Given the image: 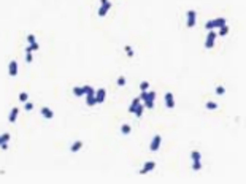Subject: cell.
<instances>
[{"label":"cell","mask_w":246,"mask_h":184,"mask_svg":"<svg viewBox=\"0 0 246 184\" xmlns=\"http://www.w3.org/2000/svg\"><path fill=\"white\" fill-rule=\"evenodd\" d=\"M26 62H33V56H32V52L30 51H26Z\"/></svg>","instance_id":"f546056e"},{"label":"cell","mask_w":246,"mask_h":184,"mask_svg":"<svg viewBox=\"0 0 246 184\" xmlns=\"http://www.w3.org/2000/svg\"><path fill=\"white\" fill-rule=\"evenodd\" d=\"M148 89H149V83H148V81H141L140 83V91L143 92V91H148Z\"/></svg>","instance_id":"4316f807"},{"label":"cell","mask_w":246,"mask_h":184,"mask_svg":"<svg viewBox=\"0 0 246 184\" xmlns=\"http://www.w3.org/2000/svg\"><path fill=\"white\" fill-rule=\"evenodd\" d=\"M95 91L94 92H89V94H86V105L87 106H94V105H97V102H95Z\"/></svg>","instance_id":"8fae6325"},{"label":"cell","mask_w":246,"mask_h":184,"mask_svg":"<svg viewBox=\"0 0 246 184\" xmlns=\"http://www.w3.org/2000/svg\"><path fill=\"white\" fill-rule=\"evenodd\" d=\"M0 148H2L3 151H6V149H8V143H2V145H0Z\"/></svg>","instance_id":"836d02e7"},{"label":"cell","mask_w":246,"mask_h":184,"mask_svg":"<svg viewBox=\"0 0 246 184\" xmlns=\"http://www.w3.org/2000/svg\"><path fill=\"white\" fill-rule=\"evenodd\" d=\"M81 148H83V141H81V140H76V141L70 146V151H72V152H78V151H81Z\"/></svg>","instance_id":"5bb4252c"},{"label":"cell","mask_w":246,"mask_h":184,"mask_svg":"<svg viewBox=\"0 0 246 184\" xmlns=\"http://www.w3.org/2000/svg\"><path fill=\"white\" fill-rule=\"evenodd\" d=\"M10 138H11L10 133H2V135H0V145H2V143H8Z\"/></svg>","instance_id":"44dd1931"},{"label":"cell","mask_w":246,"mask_h":184,"mask_svg":"<svg viewBox=\"0 0 246 184\" xmlns=\"http://www.w3.org/2000/svg\"><path fill=\"white\" fill-rule=\"evenodd\" d=\"M200 168H202V162H200V160H192V170L198 172Z\"/></svg>","instance_id":"7402d4cb"},{"label":"cell","mask_w":246,"mask_h":184,"mask_svg":"<svg viewBox=\"0 0 246 184\" xmlns=\"http://www.w3.org/2000/svg\"><path fill=\"white\" fill-rule=\"evenodd\" d=\"M73 95H75V97H83V95H84V92H83V88H79V86L73 88Z\"/></svg>","instance_id":"ffe728a7"},{"label":"cell","mask_w":246,"mask_h":184,"mask_svg":"<svg viewBox=\"0 0 246 184\" xmlns=\"http://www.w3.org/2000/svg\"><path fill=\"white\" fill-rule=\"evenodd\" d=\"M110 8H111V2L108 0V2H105V3H102V5H100V8H99V11H97V14H99L100 18H103V16H106V13L110 11Z\"/></svg>","instance_id":"ba28073f"},{"label":"cell","mask_w":246,"mask_h":184,"mask_svg":"<svg viewBox=\"0 0 246 184\" xmlns=\"http://www.w3.org/2000/svg\"><path fill=\"white\" fill-rule=\"evenodd\" d=\"M164 100H165V106H167V108H170V110L175 108V97L171 92H165Z\"/></svg>","instance_id":"8992f818"},{"label":"cell","mask_w":246,"mask_h":184,"mask_svg":"<svg viewBox=\"0 0 246 184\" xmlns=\"http://www.w3.org/2000/svg\"><path fill=\"white\" fill-rule=\"evenodd\" d=\"M35 35H27V43H35Z\"/></svg>","instance_id":"d6a6232c"},{"label":"cell","mask_w":246,"mask_h":184,"mask_svg":"<svg viewBox=\"0 0 246 184\" xmlns=\"http://www.w3.org/2000/svg\"><path fill=\"white\" fill-rule=\"evenodd\" d=\"M124 51H126V54L129 56V57H133V54H135V52H133V49H132V46H129V45L124 48Z\"/></svg>","instance_id":"d4e9b609"},{"label":"cell","mask_w":246,"mask_h":184,"mask_svg":"<svg viewBox=\"0 0 246 184\" xmlns=\"http://www.w3.org/2000/svg\"><path fill=\"white\" fill-rule=\"evenodd\" d=\"M218 37H225V35H227V33H229V25L227 24H224V25H222V27H219L218 29Z\"/></svg>","instance_id":"2e32d148"},{"label":"cell","mask_w":246,"mask_h":184,"mask_svg":"<svg viewBox=\"0 0 246 184\" xmlns=\"http://www.w3.org/2000/svg\"><path fill=\"white\" fill-rule=\"evenodd\" d=\"M117 86H121V88H122V86H126V83H127V79H126V76H119V78H117Z\"/></svg>","instance_id":"83f0119b"},{"label":"cell","mask_w":246,"mask_h":184,"mask_svg":"<svg viewBox=\"0 0 246 184\" xmlns=\"http://www.w3.org/2000/svg\"><path fill=\"white\" fill-rule=\"evenodd\" d=\"M130 132H132V125H129V124H122L121 125V133L122 135H129Z\"/></svg>","instance_id":"e0dca14e"},{"label":"cell","mask_w":246,"mask_h":184,"mask_svg":"<svg viewBox=\"0 0 246 184\" xmlns=\"http://www.w3.org/2000/svg\"><path fill=\"white\" fill-rule=\"evenodd\" d=\"M27 100H29V94L27 92H21V94H19V102L24 103V102H27Z\"/></svg>","instance_id":"484cf974"},{"label":"cell","mask_w":246,"mask_h":184,"mask_svg":"<svg viewBox=\"0 0 246 184\" xmlns=\"http://www.w3.org/2000/svg\"><path fill=\"white\" fill-rule=\"evenodd\" d=\"M195 21H197V13L194 11V10H189V11H187V27L189 29H192L195 25Z\"/></svg>","instance_id":"5b68a950"},{"label":"cell","mask_w":246,"mask_h":184,"mask_svg":"<svg viewBox=\"0 0 246 184\" xmlns=\"http://www.w3.org/2000/svg\"><path fill=\"white\" fill-rule=\"evenodd\" d=\"M154 168H156V162H154V160H149V162H146L143 165V168L140 170V175H146V173L153 172Z\"/></svg>","instance_id":"52a82bcc"},{"label":"cell","mask_w":246,"mask_h":184,"mask_svg":"<svg viewBox=\"0 0 246 184\" xmlns=\"http://www.w3.org/2000/svg\"><path fill=\"white\" fill-rule=\"evenodd\" d=\"M218 38V33L214 30H208V35H207V40H205V48L207 49H211L214 46V41Z\"/></svg>","instance_id":"3957f363"},{"label":"cell","mask_w":246,"mask_h":184,"mask_svg":"<svg viewBox=\"0 0 246 184\" xmlns=\"http://www.w3.org/2000/svg\"><path fill=\"white\" fill-rule=\"evenodd\" d=\"M38 49H40V45L35 41V43H29V46L26 48V51H30V52H33V51H38Z\"/></svg>","instance_id":"ac0fdd59"},{"label":"cell","mask_w":246,"mask_h":184,"mask_svg":"<svg viewBox=\"0 0 246 184\" xmlns=\"http://www.w3.org/2000/svg\"><path fill=\"white\" fill-rule=\"evenodd\" d=\"M144 110H146V108H144V105H143V103H140V105L137 106V110L133 111V114H135L137 118H140V116L143 114V111H144Z\"/></svg>","instance_id":"d6986e66"},{"label":"cell","mask_w":246,"mask_h":184,"mask_svg":"<svg viewBox=\"0 0 246 184\" xmlns=\"http://www.w3.org/2000/svg\"><path fill=\"white\" fill-rule=\"evenodd\" d=\"M160 143H162V136H160V135L153 136V140H151V145H149V149H151L153 152H157V151H159V148H160Z\"/></svg>","instance_id":"277c9868"},{"label":"cell","mask_w":246,"mask_h":184,"mask_svg":"<svg viewBox=\"0 0 246 184\" xmlns=\"http://www.w3.org/2000/svg\"><path fill=\"white\" fill-rule=\"evenodd\" d=\"M94 95H95V102L97 103H103V102H105V99H106V91H105V89H97Z\"/></svg>","instance_id":"9c48e42d"},{"label":"cell","mask_w":246,"mask_h":184,"mask_svg":"<svg viewBox=\"0 0 246 184\" xmlns=\"http://www.w3.org/2000/svg\"><path fill=\"white\" fill-rule=\"evenodd\" d=\"M224 24H227V19L225 18H216V19H211V21L205 22V29L207 30H214V29L222 27Z\"/></svg>","instance_id":"7a4b0ae2"},{"label":"cell","mask_w":246,"mask_h":184,"mask_svg":"<svg viewBox=\"0 0 246 184\" xmlns=\"http://www.w3.org/2000/svg\"><path fill=\"white\" fill-rule=\"evenodd\" d=\"M216 94H218V95H224V94H225V88H224V86H218V88H216Z\"/></svg>","instance_id":"4dcf8cb0"},{"label":"cell","mask_w":246,"mask_h":184,"mask_svg":"<svg viewBox=\"0 0 246 184\" xmlns=\"http://www.w3.org/2000/svg\"><path fill=\"white\" fill-rule=\"evenodd\" d=\"M0 135H2V133H0Z\"/></svg>","instance_id":"e575fe53"},{"label":"cell","mask_w":246,"mask_h":184,"mask_svg":"<svg viewBox=\"0 0 246 184\" xmlns=\"http://www.w3.org/2000/svg\"><path fill=\"white\" fill-rule=\"evenodd\" d=\"M205 106H207V110H218V103L216 102H207Z\"/></svg>","instance_id":"603a6c76"},{"label":"cell","mask_w":246,"mask_h":184,"mask_svg":"<svg viewBox=\"0 0 246 184\" xmlns=\"http://www.w3.org/2000/svg\"><path fill=\"white\" fill-rule=\"evenodd\" d=\"M83 92H84V95L89 94V92H94V88L92 86H83Z\"/></svg>","instance_id":"1f68e13d"},{"label":"cell","mask_w":246,"mask_h":184,"mask_svg":"<svg viewBox=\"0 0 246 184\" xmlns=\"http://www.w3.org/2000/svg\"><path fill=\"white\" fill-rule=\"evenodd\" d=\"M141 103V100H140V97H138V99H133L132 100V103H130V106H129V113H133L137 110V106L140 105Z\"/></svg>","instance_id":"9a60e30c"},{"label":"cell","mask_w":246,"mask_h":184,"mask_svg":"<svg viewBox=\"0 0 246 184\" xmlns=\"http://www.w3.org/2000/svg\"><path fill=\"white\" fill-rule=\"evenodd\" d=\"M8 73H10V76H16V75H18V62H16V61H11V62H10V65H8Z\"/></svg>","instance_id":"30bf717a"},{"label":"cell","mask_w":246,"mask_h":184,"mask_svg":"<svg viewBox=\"0 0 246 184\" xmlns=\"http://www.w3.org/2000/svg\"><path fill=\"white\" fill-rule=\"evenodd\" d=\"M41 116L46 119H53L54 118V111H53L51 108H48V106H43L41 108Z\"/></svg>","instance_id":"7c38bea8"},{"label":"cell","mask_w":246,"mask_h":184,"mask_svg":"<svg viewBox=\"0 0 246 184\" xmlns=\"http://www.w3.org/2000/svg\"><path fill=\"white\" fill-rule=\"evenodd\" d=\"M154 99H156V92H153V91H143L140 95V100L143 102V105L146 110L154 108Z\"/></svg>","instance_id":"6da1fadb"},{"label":"cell","mask_w":246,"mask_h":184,"mask_svg":"<svg viewBox=\"0 0 246 184\" xmlns=\"http://www.w3.org/2000/svg\"><path fill=\"white\" fill-rule=\"evenodd\" d=\"M18 114H19V110H18V106H15V108L11 110V113H10L8 121L11 122V124H15V122H16V119H18Z\"/></svg>","instance_id":"4fadbf2b"},{"label":"cell","mask_w":246,"mask_h":184,"mask_svg":"<svg viewBox=\"0 0 246 184\" xmlns=\"http://www.w3.org/2000/svg\"><path fill=\"white\" fill-rule=\"evenodd\" d=\"M191 159H192V160H200V159H202V154L198 152V151H192V152H191Z\"/></svg>","instance_id":"cb8c5ba5"},{"label":"cell","mask_w":246,"mask_h":184,"mask_svg":"<svg viewBox=\"0 0 246 184\" xmlns=\"http://www.w3.org/2000/svg\"><path fill=\"white\" fill-rule=\"evenodd\" d=\"M24 110H26V111H32V110H33V103L29 102V100H27V102H24Z\"/></svg>","instance_id":"f1b7e54d"}]
</instances>
